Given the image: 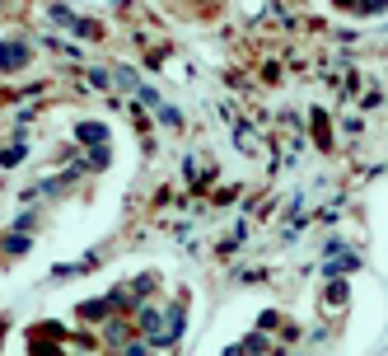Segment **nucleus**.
Returning <instances> with one entry per match:
<instances>
[{
    "instance_id": "obj_1",
    "label": "nucleus",
    "mask_w": 388,
    "mask_h": 356,
    "mask_svg": "<svg viewBox=\"0 0 388 356\" xmlns=\"http://www.w3.org/2000/svg\"><path fill=\"white\" fill-rule=\"evenodd\" d=\"M14 61H24V47H10V43H5V47H0V66H14Z\"/></svg>"
}]
</instances>
